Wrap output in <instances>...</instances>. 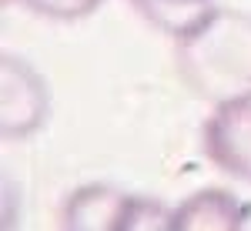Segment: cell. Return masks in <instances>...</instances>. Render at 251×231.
Masks as SVG:
<instances>
[{
	"label": "cell",
	"instance_id": "obj_1",
	"mask_svg": "<svg viewBox=\"0 0 251 231\" xmlns=\"http://www.w3.org/2000/svg\"><path fill=\"white\" fill-rule=\"evenodd\" d=\"M174 60L188 91L208 104L251 97V14L214 7L174 40Z\"/></svg>",
	"mask_w": 251,
	"mask_h": 231
},
{
	"label": "cell",
	"instance_id": "obj_2",
	"mask_svg": "<svg viewBox=\"0 0 251 231\" xmlns=\"http://www.w3.org/2000/svg\"><path fill=\"white\" fill-rule=\"evenodd\" d=\"M0 84H3V94H0L3 141H24V137L37 134L50 114V87L40 77V71L17 54H3Z\"/></svg>",
	"mask_w": 251,
	"mask_h": 231
},
{
	"label": "cell",
	"instance_id": "obj_3",
	"mask_svg": "<svg viewBox=\"0 0 251 231\" xmlns=\"http://www.w3.org/2000/svg\"><path fill=\"white\" fill-rule=\"evenodd\" d=\"M201 144L225 174L251 184V97L214 104V114L201 131Z\"/></svg>",
	"mask_w": 251,
	"mask_h": 231
},
{
	"label": "cell",
	"instance_id": "obj_4",
	"mask_svg": "<svg viewBox=\"0 0 251 231\" xmlns=\"http://www.w3.org/2000/svg\"><path fill=\"white\" fill-rule=\"evenodd\" d=\"M251 218V205L228 188H201L188 194L171 218V231H238Z\"/></svg>",
	"mask_w": 251,
	"mask_h": 231
},
{
	"label": "cell",
	"instance_id": "obj_5",
	"mask_svg": "<svg viewBox=\"0 0 251 231\" xmlns=\"http://www.w3.org/2000/svg\"><path fill=\"white\" fill-rule=\"evenodd\" d=\"M131 194L114 184H80L60 208V228L67 231H121Z\"/></svg>",
	"mask_w": 251,
	"mask_h": 231
},
{
	"label": "cell",
	"instance_id": "obj_6",
	"mask_svg": "<svg viewBox=\"0 0 251 231\" xmlns=\"http://www.w3.org/2000/svg\"><path fill=\"white\" fill-rule=\"evenodd\" d=\"M134 10L168 37H184L214 10V0H131Z\"/></svg>",
	"mask_w": 251,
	"mask_h": 231
},
{
	"label": "cell",
	"instance_id": "obj_7",
	"mask_svg": "<svg viewBox=\"0 0 251 231\" xmlns=\"http://www.w3.org/2000/svg\"><path fill=\"white\" fill-rule=\"evenodd\" d=\"M171 218H174V208L161 205L157 198H141V194H131L127 211H124V221H121V231H137V228L171 231Z\"/></svg>",
	"mask_w": 251,
	"mask_h": 231
},
{
	"label": "cell",
	"instance_id": "obj_8",
	"mask_svg": "<svg viewBox=\"0 0 251 231\" xmlns=\"http://www.w3.org/2000/svg\"><path fill=\"white\" fill-rule=\"evenodd\" d=\"M3 3H24L50 20H80L100 7V0H3Z\"/></svg>",
	"mask_w": 251,
	"mask_h": 231
}]
</instances>
